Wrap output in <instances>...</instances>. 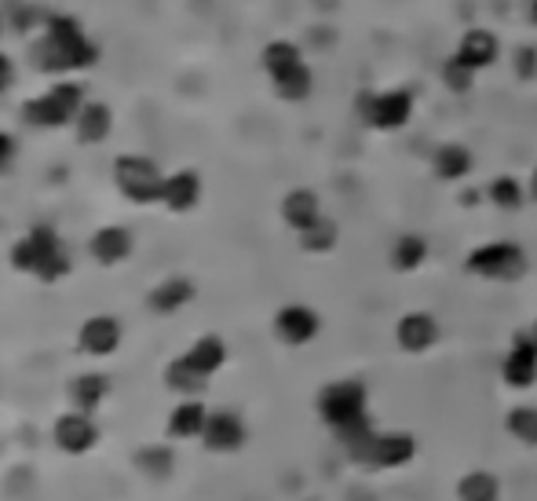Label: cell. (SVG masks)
Wrapping results in <instances>:
<instances>
[{
  "label": "cell",
  "instance_id": "1",
  "mask_svg": "<svg viewBox=\"0 0 537 501\" xmlns=\"http://www.w3.org/2000/svg\"><path fill=\"white\" fill-rule=\"evenodd\" d=\"M318 417L333 428L337 439H348L362 428H369V388L358 377H344L333 381L318 392Z\"/></svg>",
  "mask_w": 537,
  "mask_h": 501
},
{
  "label": "cell",
  "instance_id": "2",
  "mask_svg": "<svg viewBox=\"0 0 537 501\" xmlns=\"http://www.w3.org/2000/svg\"><path fill=\"white\" fill-rule=\"evenodd\" d=\"M11 267L15 271H30L41 282H59V278L70 271V256H66L63 242L55 235L52 227H33L30 235L15 242L11 249Z\"/></svg>",
  "mask_w": 537,
  "mask_h": 501
},
{
  "label": "cell",
  "instance_id": "3",
  "mask_svg": "<svg viewBox=\"0 0 537 501\" xmlns=\"http://www.w3.org/2000/svg\"><path fill=\"white\" fill-rule=\"evenodd\" d=\"M527 253L519 242H483V246H475L472 253L464 256V271L475 278H483V282H519V278L527 275Z\"/></svg>",
  "mask_w": 537,
  "mask_h": 501
},
{
  "label": "cell",
  "instance_id": "4",
  "mask_svg": "<svg viewBox=\"0 0 537 501\" xmlns=\"http://www.w3.org/2000/svg\"><path fill=\"white\" fill-rule=\"evenodd\" d=\"M417 99L410 88H384V92H362L355 99V114L362 125L377 128V132H399L410 125Z\"/></svg>",
  "mask_w": 537,
  "mask_h": 501
},
{
  "label": "cell",
  "instance_id": "5",
  "mask_svg": "<svg viewBox=\"0 0 537 501\" xmlns=\"http://www.w3.org/2000/svg\"><path fill=\"white\" fill-rule=\"evenodd\" d=\"M114 180L121 187L128 202L150 205L161 202V187H165V176L158 172V165L150 158H139V154H121L114 165Z\"/></svg>",
  "mask_w": 537,
  "mask_h": 501
},
{
  "label": "cell",
  "instance_id": "6",
  "mask_svg": "<svg viewBox=\"0 0 537 501\" xmlns=\"http://www.w3.org/2000/svg\"><path fill=\"white\" fill-rule=\"evenodd\" d=\"M81 107H85L81 88L63 81V85L48 88L41 99H33L30 107H26V121L37 128H59V125H70Z\"/></svg>",
  "mask_w": 537,
  "mask_h": 501
},
{
  "label": "cell",
  "instance_id": "7",
  "mask_svg": "<svg viewBox=\"0 0 537 501\" xmlns=\"http://www.w3.org/2000/svg\"><path fill=\"white\" fill-rule=\"evenodd\" d=\"M501 381H505L508 388H519V392L537 384V330L516 333L508 355L501 359Z\"/></svg>",
  "mask_w": 537,
  "mask_h": 501
},
{
  "label": "cell",
  "instance_id": "8",
  "mask_svg": "<svg viewBox=\"0 0 537 501\" xmlns=\"http://www.w3.org/2000/svg\"><path fill=\"white\" fill-rule=\"evenodd\" d=\"M453 59H457L461 66H468L472 74H483V70H490V66L501 59V41H497L494 30L472 26V30H464V37L457 41Z\"/></svg>",
  "mask_w": 537,
  "mask_h": 501
},
{
  "label": "cell",
  "instance_id": "9",
  "mask_svg": "<svg viewBox=\"0 0 537 501\" xmlns=\"http://www.w3.org/2000/svg\"><path fill=\"white\" fill-rule=\"evenodd\" d=\"M322 330V319H318L315 308H307V304H285L278 315H274V333H278V341L289 344V348H304L311 344Z\"/></svg>",
  "mask_w": 537,
  "mask_h": 501
},
{
  "label": "cell",
  "instance_id": "10",
  "mask_svg": "<svg viewBox=\"0 0 537 501\" xmlns=\"http://www.w3.org/2000/svg\"><path fill=\"white\" fill-rule=\"evenodd\" d=\"M443 337V326L435 322V315L428 311H406L399 322H395V341H399L402 352L424 355L428 348H435Z\"/></svg>",
  "mask_w": 537,
  "mask_h": 501
},
{
  "label": "cell",
  "instance_id": "11",
  "mask_svg": "<svg viewBox=\"0 0 537 501\" xmlns=\"http://www.w3.org/2000/svg\"><path fill=\"white\" fill-rule=\"evenodd\" d=\"M201 443L216 454H234V450L245 443V421L231 410H216L205 421V432H201Z\"/></svg>",
  "mask_w": 537,
  "mask_h": 501
},
{
  "label": "cell",
  "instance_id": "12",
  "mask_svg": "<svg viewBox=\"0 0 537 501\" xmlns=\"http://www.w3.org/2000/svg\"><path fill=\"white\" fill-rule=\"evenodd\" d=\"M52 436H55V447L66 450V454H88V450L95 447L99 432H95V425L88 421V414L74 410V414H63L55 421Z\"/></svg>",
  "mask_w": 537,
  "mask_h": 501
},
{
  "label": "cell",
  "instance_id": "13",
  "mask_svg": "<svg viewBox=\"0 0 537 501\" xmlns=\"http://www.w3.org/2000/svg\"><path fill=\"white\" fill-rule=\"evenodd\" d=\"M322 216H326L322 213V202H318V194L311 187H296V191H289L282 198V220L285 227H293L296 235L307 231L311 224H318Z\"/></svg>",
  "mask_w": 537,
  "mask_h": 501
},
{
  "label": "cell",
  "instance_id": "14",
  "mask_svg": "<svg viewBox=\"0 0 537 501\" xmlns=\"http://www.w3.org/2000/svg\"><path fill=\"white\" fill-rule=\"evenodd\" d=\"M77 344H81V352H88V355L117 352V344H121V322L110 319V315H92V319L81 326V333H77Z\"/></svg>",
  "mask_w": 537,
  "mask_h": 501
},
{
  "label": "cell",
  "instance_id": "15",
  "mask_svg": "<svg viewBox=\"0 0 537 501\" xmlns=\"http://www.w3.org/2000/svg\"><path fill=\"white\" fill-rule=\"evenodd\" d=\"M161 202L169 205L172 213H190L194 205L201 202V180L198 172H172V176H165V187H161Z\"/></svg>",
  "mask_w": 537,
  "mask_h": 501
},
{
  "label": "cell",
  "instance_id": "16",
  "mask_svg": "<svg viewBox=\"0 0 537 501\" xmlns=\"http://www.w3.org/2000/svg\"><path fill=\"white\" fill-rule=\"evenodd\" d=\"M472 169H475V158L464 143H439V147L432 150V172L439 176V180L457 183Z\"/></svg>",
  "mask_w": 537,
  "mask_h": 501
},
{
  "label": "cell",
  "instance_id": "17",
  "mask_svg": "<svg viewBox=\"0 0 537 501\" xmlns=\"http://www.w3.org/2000/svg\"><path fill=\"white\" fill-rule=\"evenodd\" d=\"M271 88L274 96L285 99V103H304L311 92H315V74H311V66L307 63H296L282 74L271 77Z\"/></svg>",
  "mask_w": 537,
  "mask_h": 501
},
{
  "label": "cell",
  "instance_id": "18",
  "mask_svg": "<svg viewBox=\"0 0 537 501\" xmlns=\"http://www.w3.org/2000/svg\"><path fill=\"white\" fill-rule=\"evenodd\" d=\"M132 253V235H128L125 227H103V231H95L92 238V256L99 260L103 267L110 264H121L125 256Z\"/></svg>",
  "mask_w": 537,
  "mask_h": 501
},
{
  "label": "cell",
  "instance_id": "19",
  "mask_svg": "<svg viewBox=\"0 0 537 501\" xmlns=\"http://www.w3.org/2000/svg\"><path fill=\"white\" fill-rule=\"evenodd\" d=\"M183 359H187L201 377H212L223 363H227V344L209 333V337H198V341L190 344V352L183 355Z\"/></svg>",
  "mask_w": 537,
  "mask_h": 501
},
{
  "label": "cell",
  "instance_id": "20",
  "mask_svg": "<svg viewBox=\"0 0 537 501\" xmlns=\"http://www.w3.org/2000/svg\"><path fill=\"white\" fill-rule=\"evenodd\" d=\"M110 125H114V118H110V110H106L103 103H85L74 118L77 139H81V143H103V139L110 136Z\"/></svg>",
  "mask_w": 537,
  "mask_h": 501
},
{
  "label": "cell",
  "instance_id": "21",
  "mask_svg": "<svg viewBox=\"0 0 537 501\" xmlns=\"http://www.w3.org/2000/svg\"><path fill=\"white\" fill-rule=\"evenodd\" d=\"M205 421H209V410H205L198 399H187V403H179L169 414V436L194 439L205 432Z\"/></svg>",
  "mask_w": 537,
  "mask_h": 501
},
{
  "label": "cell",
  "instance_id": "22",
  "mask_svg": "<svg viewBox=\"0 0 537 501\" xmlns=\"http://www.w3.org/2000/svg\"><path fill=\"white\" fill-rule=\"evenodd\" d=\"M106 395H110V381L99 374H81L70 381V403H74V410H81V414H92Z\"/></svg>",
  "mask_w": 537,
  "mask_h": 501
},
{
  "label": "cell",
  "instance_id": "23",
  "mask_svg": "<svg viewBox=\"0 0 537 501\" xmlns=\"http://www.w3.org/2000/svg\"><path fill=\"white\" fill-rule=\"evenodd\" d=\"M190 297H194V286H190L187 278H165V282H158V286L150 289V308L158 311V315H172Z\"/></svg>",
  "mask_w": 537,
  "mask_h": 501
},
{
  "label": "cell",
  "instance_id": "24",
  "mask_svg": "<svg viewBox=\"0 0 537 501\" xmlns=\"http://www.w3.org/2000/svg\"><path fill=\"white\" fill-rule=\"evenodd\" d=\"M388 260L395 271H417V267L428 260V238L413 235V231L410 235H399L395 238V246H391Z\"/></svg>",
  "mask_w": 537,
  "mask_h": 501
},
{
  "label": "cell",
  "instance_id": "25",
  "mask_svg": "<svg viewBox=\"0 0 537 501\" xmlns=\"http://www.w3.org/2000/svg\"><path fill=\"white\" fill-rule=\"evenodd\" d=\"M457 501H501V483L494 472L475 469L457 483Z\"/></svg>",
  "mask_w": 537,
  "mask_h": 501
},
{
  "label": "cell",
  "instance_id": "26",
  "mask_svg": "<svg viewBox=\"0 0 537 501\" xmlns=\"http://www.w3.org/2000/svg\"><path fill=\"white\" fill-rule=\"evenodd\" d=\"M486 198H490L497 209H505V213H516V209L527 202L530 194H527V187L516 180V176H494V180H490V187H486Z\"/></svg>",
  "mask_w": 537,
  "mask_h": 501
},
{
  "label": "cell",
  "instance_id": "27",
  "mask_svg": "<svg viewBox=\"0 0 537 501\" xmlns=\"http://www.w3.org/2000/svg\"><path fill=\"white\" fill-rule=\"evenodd\" d=\"M508 436L519 439L523 447H537V406H512L505 417Z\"/></svg>",
  "mask_w": 537,
  "mask_h": 501
},
{
  "label": "cell",
  "instance_id": "28",
  "mask_svg": "<svg viewBox=\"0 0 537 501\" xmlns=\"http://www.w3.org/2000/svg\"><path fill=\"white\" fill-rule=\"evenodd\" d=\"M165 384L179 395H201V388L209 384V377H201L187 359H176V363H169V370H165Z\"/></svg>",
  "mask_w": 537,
  "mask_h": 501
},
{
  "label": "cell",
  "instance_id": "29",
  "mask_svg": "<svg viewBox=\"0 0 537 501\" xmlns=\"http://www.w3.org/2000/svg\"><path fill=\"white\" fill-rule=\"evenodd\" d=\"M337 242H340V227L333 224L329 216H322L318 224L300 231V246H304L307 253H329V249H337Z\"/></svg>",
  "mask_w": 537,
  "mask_h": 501
},
{
  "label": "cell",
  "instance_id": "30",
  "mask_svg": "<svg viewBox=\"0 0 537 501\" xmlns=\"http://www.w3.org/2000/svg\"><path fill=\"white\" fill-rule=\"evenodd\" d=\"M260 63H264L267 77H274L282 74V70H289V66L304 63V55H300V48L293 41H271L264 48V55H260Z\"/></svg>",
  "mask_w": 537,
  "mask_h": 501
},
{
  "label": "cell",
  "instance_id": "31",
  "mask_svg": "<svg viewBox=\"0 0 537 501\" xmlns=\"http://www.w3.org/2000/svg\"><path fill=\"white\" fill-rule=\"evenodd\" d=\"M136 465L139 472H147L150 480H165L172 472V454L165 447H147L136 454Z\"/></svg>",
  "mask_w": 537,
  "mask_h": 501
},
{
  "label": "cell",
  "instance_id": "32",
  "mask_svg": "<svg viewBox=\"0 0 537 501\" xmlns=\"http://www.w3.org/2000/svg\"><path fill=\"white\" fill-rule=\"evenodd\" d=\"M475 77L479 74H472V70H468V66H461L457 63V59H446V66H443V85L450 88V92H457V96H464V92H468V88L475 85Z\"/></svg>",
  "mask_w": 537,
  "mask_h": 501
},
{
  "label": "cell",
  "instance_id": "33",
  "mask_svg": "<svg viewBox=\"0 0 537 501\" xmlns=\"http://www.w3.org/2000/svg\"><path fill=\"white\" fill-rule=\"evenodd\" d=\"M11 81H15V66H11V59L4 52H0V92H8Z\"/></svg>",
  "mask_w": 537,
  "mask_h": 501
},
{
  "label": "cell",
  "instance_id": "34",
  "mask_svg": "<svg viewBox=\"0 0 537 501\" xmlns=\"http://www.w3.org/2000/svg\"><path fill=\"white\" fill-rule=\"evenodd\" d=\"M11 158H15V143H11V136H8V132H0V172L8 169V165H11Z\"/></svg>",
  "mask_w": 537,
  "mask_h": 501
},
{
  "label": "cell",
  "instance_id": "35",
  "mask_svg": "<svg viewBox=\"0 0 537 501\" xmlns=\"http://www.w3.org/2000/svg\"><path fill=\"white\" fill-rule=\"evenodd\" d=\"M527 194H530V198H534V202H537V169H534V172H530V183H527Z\"/></svg>",
  "mask_w": 537,
  "mask_h": 501
},
{
  "label": "cell",
  "instance_id": "36",
  "mask_svg": "<svg viewBox=\"0 0 537 501\" xmlns=\"http://www.w3.org/2000/svg\"><path fill=\"white\" fill-rule=\"evenodd\" d=\"M530 22L537 26V0H530Z\"/></svg>",
  "mask_w": 537,
  "mask_h": 501
}]
</instances>
